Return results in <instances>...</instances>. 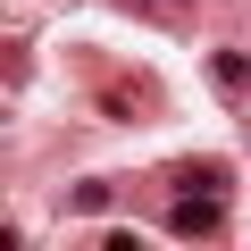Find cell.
<instances>
[{
    "mask_svg": "<svg viewBox=\"0 0 251 251\" xmlns=\"http://www.w3.org/2000/svg\"><path fill=\"white\" fill-rule=\"evenodd\" d=\"M168 234H184V243H209V234H226V201H218L209 184H184V201L168 209Z\"/></svg>",
    "mask_w": 251,
    "mask_h": 251,
    "instance_id": "obj_1",
    "label": "cell"
},
{
    "mask_svg": "<svg viewBox=\"0 0 251 251\" xmlns=\"http://www.w3.org/2000/svg\"><path fill=\"white\" fill-rule=\"evenodd\" d=\"M209 75H218V92H234V100L251 92V59H243V50H218V59H209Z\"/></svg>",
    "mask_w": 251,
    "mask_h": 251,
    "instance_id": "obj_2",
    "label": "cell"
},
{
    "mask_svg": "<svg viewBox=\"0 0 251 251\" xmlns=\"http://www.w3.org/2000/svg\"><path fill=\"white\" fill-rule=\"evenodd\" d=\"M100 109H117V117H143V92H134V84H109V92H100Z\"/></svg>",
    "mask_w": 251,
    "mask_h": 251,
    "instance_id": "obj_3",
    "label": "cell"
},
{
    "mask_svg": "<svg viewBox=\"0 0 251 251\" xmlns=\"http://www.w3.org/2000/svg\"><path fill=\"white\" fill-rule=\"evenodd\" d=\"M100 251H143V243L134 234H100Z\"/></svg>",
    "mask_w": 251,
    "mask_h": 251,
    "instance_id": "obj_4",
    "label": "cell"
}]
</instances>
